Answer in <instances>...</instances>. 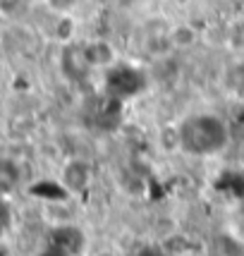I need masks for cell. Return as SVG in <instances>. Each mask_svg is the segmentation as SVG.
<instances>
[{
    "instance_id": "6da1fadb",
    "label": "cell",
    "mask_w": 244,
    "mask_h": 256,
    "mask_svg": "<svg viewBox=\"0 0 244 256\" xmlns=\"http://www.w3.org/2000/svg\"><path fill=\"white\" fill-rule=\"evenodd\" d=\"M180 142L184 146V151L206 156L220 151L228 142V130L225 124L213 118V115H199V118H189L180 130Z\"/></svg>"
},
{
    "instance_id": "7a4b0ae2",
    "label": "cell",
    "mask_w": 244,
    "mask_h": 256,
    "mask_svg": "<svg viewBox=\"0 0 244 256\" xmlns=\"http://www.w3.org/2000/svg\"><path fill=\"white\" fill-rule=\"evenodd\" d=\"M142 79L136 77L134 70H115L108 77V91H112L115 96H127L139 89Z\"/></svg>"
},
{
    "instance_id": "3957f363",
    "label": "cell",
    "mask_w": 244,
    "mask_h": 256,
    "mask_svg": "<svg viewBox=\"0 0 244 256\" xmlns=\"http://www.w3.org/2000/svg\"><path fill=\"white\" fill-rule=\"evenodd\" d=\"M65 67L70 70L72 77H84L86 70H89V58H86L84 50H79V48H70L65 53Z\"/></svg>"
},
{
    "instance_id": "277c9868",
    "label": "cell",
    "mask_w": 244,
    "mask_h": 256,
    "mask_svg": "<svg viewBox=\"0 0 244 256\" xmlns=\"http://www.w3.org/2000/svg\"><path fill=\"white\" fill-rule=\"evenodd\" d=\"M17 182H20V172H17L14 163H10V160H0V192L14 190Z\"/></svg>"
},
{
    "instance_id": "5b68a950",
    "label": "cell",
    "mask_w": 244,
    "mask_h": 256,
    "mask_svg": "<svg viewBox=\"0 0 244 256\" xmlns=\"http://www.w3.org/2000/svg\"><path fill=\"white\" fill-rule=\"evenodd\" d=\"M20 5H22V0H0V12L10 14V12H14Z\"/></svg>"
},
{
    "instance_id": "8992f818",
    "label": "cell",
    "mask_w": 244,
    "mask_h": 256,
    "mask_svg": "<svg viewBox=\"0 0 244 256\" xmlns=\"http://www.w3.org/2000/svg\"><path fill=\"white\" fill-rule=\"evenodd\" d=\"M139 256H156V254H154V252H142Z\"/></svg>"
}]
</instances>
